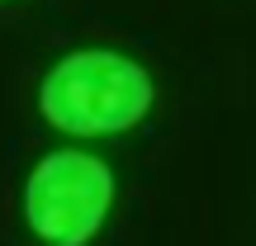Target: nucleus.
<instances>
[{
	"label": "nucleus",
	"mask_w": 256,
	"mask_h": 246,
	"mask_svg": "<svg viewBox=\"0 0 256 246\" xmlns=\"http://www.w3.org/2000/svg\"><path fill=\"white\" fill-rule=\"evenodd\" d=\"M38 109L52 128L72 137H110L128 133L152 109V76L124 52L86 47L72 52L43 76Z\"/></svg>",
	"instance_id": "f257e3e1"
},
{
	"label": "nucleus",
	"mask_w": 256,
	"mask_h": 246,
	"mask_svg": "<svg viewBox=\"0 0 256 246\" xmlns=\"http://www.w3.org/2000/svg\"><path fill=\"white\" fill-rule=\"evenodd\" d=\"M110 204H114L110 166L76 147L48 152L24 185V218L34 237H43L48 246H86L104 228Z\"/></svg>",
	"instance_id": "f03ea898"
}]
</instances>
